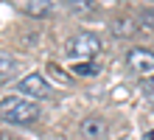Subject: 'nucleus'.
<instances>
[{
    "mask_svg": "<svg viewBox=\"0 0 154 140\" xmlns=\"http://www.w3.org/2000/svg\"><path fill=\"white\" fill-rule=\"evenodd\" d=\"M126 64L137 76H154V51L149 48H132L126 53Z\"/></svg>",
    "mask_w": 154,
    "mask_h": 140,
    "instance_id": "5",
    "label": "nucleus"
},
{
    "mask_svg": "<svg viewBox=\"0 0 154 140\" xmlns=\"http://www.w3.org/2000/svg\"><path fill=\"white\" fill-rule=\"evenodd\" d=\"M14 70H17V62L0 53V76H8V73H14Z\"/></svg>",
    "mask_w": 154,
    "mask_h": 140,
    "instance_id": "8",
    "label": "nucleus"
},
{
    "mask_svg": "<svg viewBox=\"0 0 154 140\" xmlns=\"http://www.w3.org/2000/svg\"><path fill=\"white\" fill-rule=\"evenodd\" d=\"M17 92L25 95V98L39 101V98L51 95V84H48V79H45L42 73H28V76H23L20 81H17Z\"/></svg>",
    "mask_w": 154,
    "mask_h": 140,
    "instance_id": "3",
    "label": "nucleus"
},
{
    "mask_svg": "<svg viewBox=\"0 0 154 140\" xmlns=\"http://www.w3.org/2000/svg\"><path fill=\"white\" fill-rule=\"evenodd\" d=\"M79 132H81V137H84V140H104V137H106V120L98 118V115H90V118L81 120Z\"/></svg>",
    "mask_w": 154,
    "mask_h": 140,
    "instance_id": "6",
    "label": "nucleus"
},
{
    "mask_svg": "<svg viewBox=\"0 0 154 140\" xmlns=\"http://www.w3.org/2000/svg\"><path fill=\"white\" fill-rule=\"evenodd\" d=\"M8 3L28 17H53L62 6L59 0H8Z\"/></svg>",
    "mask_w": 154,
    "mask_h": 140,
    "instance_id": "4",
    "label": "nucleus"
},
{
    "mask_svg": "<svg viewBox=\"0 0 154 140\" xmlns=\"http://www.w3.org/2000/svg\"><path fill=\"white\" fill-rule=\"evenodd\" d=\"M76 73H79V76H93V73H98V64H93V62H79L76 64Z\"/></svg>",
    "mask_w": 154,
    "mask_h": 140,
    "instance_id": "9",
    "label": "nucleus"
},
{
    "mask_svg": "<svg viewBox=\"0 0 154 140\" xmlns=\"http://www.w3.org/2000/svg\"><path fill=\"white\" fill-rule=\"evenodd\" d=\"M101 36L93 31H79L73 39L67 42V56L76 62H93L98 53H101Z\"/></svg>",
    "mask_w": 154,
    "mask_h": 140,
    "instance_id": "2",
    "label": "nucleus"
},
{
    "mask_svg": "<svg viewBox=\"0 0 154 140\" xmlns=\"http://www.w3.org/2000/svg\"><path fill=\"white\" fill-rule=\"evenodd\" d=\"M146 90H149V95H151V98H154V76H151V79H149V81H146Z\"/></svg>",
    "mask_w": 154,
    "mask_h": 140,
    "instance_id": "10",
    "label": "nucleus"
},
{
    "mask_svg": "<svg viewBox=\"0 0 154 140\" xmlns=\"http://www.w3.org/2000/svg\"><path fill=\"white\" fill-rule=\"evenodd\" d=\"M0 84H6V76H0Z\"/></svg>",
    "mask_w": 154,
    "mask_h": 140,
    "instance_id": "13",
    "label": "nucleus"
},
{
    "mask_svg": "<svg viewBox=\"0 0 154 140\" xmlns=\"http://www.w3.org/2000/svg\"><path fill=\"white\" fill-rule=\"evenodd\" d=\"M137 31H154V8H146V11L137 14Z\"/></svg>",
    "mask_w": 154,
    "mask_h": 140,
    "instance_id": "7",
    "label": "nucleus"
},
{
    "mask_svg": "<svg viewBox=\"0 0 154 140\" xmlns=\"http://www.w3.org/2000/svg\"><path fill=\"white\" fill-rule=\"evenodd\" d=\"M39 118V107L34 101L23 98V95H8L0 101V120L6 123H14V126H28Z\"/></svg>",
    "mask_w": 154,
    "mask_h": 140,
    "instance_id": "1",
    "label": "nucleus"
},
{
    "mask_svg": "<svg viewBox=\"0 0 154 140\" xmlns=\"http://www.w3.org/2000/svg\"><path fill=\"white\" fill-rule=\"evenodd\" d=\"M146 140H154V129H151V132H146Z\"/></svg>",
    "mask_w": 154,
    "mask_h": 140,
    "instance_id": "12",
    "label": "nucleus"
},
{
    "mask_svg": "<svg viewBox=\"0 0 154 140\" xmlns=\"http://www.w3.org/2000/svg\"><path fill=\"white\" fill-rule=\"evenodd\" d=\"M0 140H20V137H14V135H0Z\"/></svg>",
    "mask_w": 154,
    "mask_h": 140,
    "instance_id": "11",
    "label": "nucleus"
}]
</instances>
